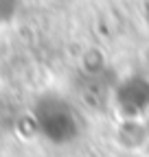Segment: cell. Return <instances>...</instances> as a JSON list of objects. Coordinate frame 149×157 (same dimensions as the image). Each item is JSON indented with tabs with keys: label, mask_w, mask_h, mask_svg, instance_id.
<instances>
[{
	"label": "cell",
	"mask_w": 149,
	"mask_h": 157,
	"mask_svg": "<svg viewBox=\"0 0 149 157\" xmlns=\"http://www.w3.org/2000/svg\"><path fill=\"white\" fill-rule=\"evenodd\" d=\"M11 11H13V0H0V20L9 17Z\"/></svg>",
	"instance_id": "cell-1"
}]
</instances>
